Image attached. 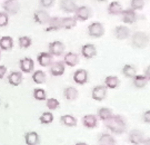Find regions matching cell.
Returning a JSON list of instances; mask_svg holds the SVG:
<instances>
[{
  "label": "cell",
  "instance_id": "484cf974",
  "mask_svg": "<svg viewBox=\"0 0 150 145\" xmlns=\"http://www.w3.org/2000/svg\"><path fill=\"white\" fill-rule=\"evenodd\" d=\"M79 92L74 87H69L66 88L64 91V96L68 100H74L77 98Z\"/></svg>",
  "mask_w": 150,
  "mask_h": 145
},
{
  "label": "cell",
  "instance_id": "83f0119b",
  "mask_svg": "<svg viewBox=\"0 0 150 145\" xmlns=\"http://www.w3.org/2000/svg\"><path fill=\"white\" fill-rule=\"evenodd\" d=\"M100 145H115V141L113 136L108 134H104L99 139Z\"/></svg>",
  "mask_w": 150,
  "mask_h": 145
},
{
  "label": "cell",
  "instance_id": "30bf717a",
  "mask_svg": "<svg viewBox=\"0 0 150 145\" xmlns=\"http://www.w3.org/2000/svg\"><path fill=\"white\" fill-rule=\"evenodd\" d=\"M129 140L132 144L139 145L144 141V134L139 130H132L129 134Z\"/></svg>",
  "mask_w": 150,
  "mask_h": 145
},
{
  "label": "cell",
  "instance_id": "f35d334b",
  "mask_svg": "<svg viewBox=\"0 0 150 145\" xmlns=\"http://www.w3.org/2000/svg\"><path fill=\"white\" fill-rule=\"evenodd\" d=\"M54 0H41V4L43 7L49 8L52 6Z\"/></svg>",
  "mask_w": 150,
  "mask_h": 145
},
{
  "label": "cell",
  "instance_id": "6da1fadb",
  "mask_svg": "<svg viewBox=\"0 0 150 145\" xmlns=\"http://www.w3.org/2000/svg\"><path fill=\"white\" fill-rule=\"evenodd\" d=\"M105 125L111 132L117 134L123 133L126 130V124L120 115H112L105 120Z\"/></svg>",
  "mask_w": 150,
  "mask_h": 145
},
{
  "label": "cell",
  "instance_id": "60d3db41",
  "mask_svg": "<svg viewBox=\"0 0 150 145\" xmlns=\"http://www.w3.org/2000/svg\"><path fill=\"white\" fill-rule=\"evenodd\" d=\"M144 120L146 122L150 123V110L147 111L145 112L144 116Z\"/></svg>",
  "mask_w": 150,
  "mask_h": 145
},
{
  "label": "cell",
  "instance_id": "4fadbf2b",
  "mask_svg": "<svg viewBox=\"0 0 150 145\" xmlns=\"http://www.w3.org/2000/svg\"><path fill=\"white\" fill-rule=\"evenodd\" d=\"M50 18L49 14L45 11H38L34 14L35 21L41 24H44L49 23Z\"/></svg>",
  "mask_w": 150,
  "mask_h": 145
},
{
  "label": "cell",
  "instance_id": "f1b7e54d",
  "mask_svg": "<svg viewBox=\"0 0 150 145\" xmlns=\"http://www.w3.org/2000/svg\"><path fill=\"white\" fill-rule=\"evenodd\" d=\"M62 123L68 127H74L77 125V120L71 115H65L61 116L60 118Z\"/></svg>",
  "mask_w": 150,
  "mask_h": 145
},
{
  "label": "cell",
  "instance_id": "9c48e42d",
  "mask_svg": "<svg viewBox=\"0 0 150 145\" xmlns=\"http://www.w3.org/2000/svg\"><path fill=\"white\" fill-rule=\"evenodd\" d=\"M82 55L86 59H91L96 55L97 51L95 46L93 44H86L81 49Z\"/></svg>",
  "mask_w": 150,
  "mask_h": 145
},
{
  "label": "cell",
  "instance_id": "e575fe53",
  "mask_svg": "<svg viewBox=\"0 0 150 145\" xmlns=\"http://www.w3.org/2000/svg\"><path fill=\"white\" fill-rule=\"evenodd\" d=\"M98 114L100 118L105 121L112 116V112L109 108L103 107L99 110Z\"/></svg>",
  "mask_w": 150,
  "mask_h": 145
},
{
  "label": "cell",
  "instance_id": "4316f807",
  "mask_svg": "<svg viewBox=\"0 0 150 145\" xmlns=\"http://www.w3.org/2000/svg\"><path fill=\"white\" fill-rule=\"evenodd\" d=\"M148 79L146 76L141 75H136L134 77V84L138 88H143L147 84Z\"/></svg>",
  "mask_w": 150,
  "mask_h": 145
},
{
  "label": "cell",
  "instance_id": "5b68a950",
  "mask_svg": "<svg viewBox=\"0 0 150 145\" xmlns=\"http://www.w3.org/2000/svg\"><path fill=\"white\" fill-rule=\"evenodd\" d=\"M20 68L22 72L30 73L35 68V62L31 58L25 57L20 61Z\"/></svg>",
  "mask_w": 150,
  "mask_h": 145
},
{
  "label": "cell",
  "instance_id": "8fae6325",
  "mask_svg": "<svg viewBox=\"0 0 150 145\" xmlns=\"http://www.w3.org/2000/svg\"><path fill=\"white\" fill-rule=\"evenodd\" d=\"M73 79L78 84L81 85L85 84L87 81V72L85 69H78L74 73Z\"/></svg>",
  "mask_w": 150,
  "mask_h": 145
},
{
  "label": "cell",
  "instance_id": "d4e9b609",
  "mask_svg": "<svg viewBox=\"0 0 150 145\" xmlns=\"http://www.w3.org/2000/svg\"><path fill=\"white\" fill-rule=\"evenodd\" d=\"M109 13L111 15H117L123 11L122 5L118 2L114 1L110 3L108 8Z\"/></svg>",
  "mask_w": 150,
  "mask_h": 145
},
{
  "label": "cell",
  "instance_id": "603a6c76",
  "mask_svg": "<svg viewBox=\"0 0 150 145\" xmlns=\"http://www.w3.org/2000/svg\"><path fill=\"white\" fill-rule=\"evenodd\" d=\"M32 78L37 84H42L46 81V75L42 70H38L33 74Z\"/></svg>",
  "mask_w": 150,
  "mask_h": 145
},
{
  "label": "cell",
  "instance_id": "f546056e",
  "mask_svg": "<svg viewBox=\"0 0 150 145\" xmlns=\"http://www.w3.org/2000/svg\"><path fill=\"white\" fill-rule=\"evenodd\" d=\"M105 83L107 87L110 88H115L119 84V79L117 76H107L105 79Z\"/></svg>",
  "mask_w": 150,
  "mask_h": 145
},
{
  "label": "cell",
  "instance_id": "74e56055",
  "mask_svg": "<svg viewBox=\"0 0 150 145\" xmlns=\"http://www.w3.org/2000/svg\"><path fill=\"white\" fill-rule=\"evenodd\" d=\"M8 23V16L6 13L0 12V27H4Z\"/></svg>",
  "mask_w": 150,
  "mask_h": 145
},
{
  "label": "cell",
  "instance_id": "8d00e7d4",
  "mask_svg": "<svg viewBox=\"0 0 150 145\" xmlns=\"http://www.w3.org/2000/svg\"><path fill=\"white\" fill-rule=\"evenodd\" d=\"M144 5V0H132L131 7L134 10L142 9Z\"/></svg>",
  "mask_w": 150,
  "mask_h": 145
},
{
  "label": "cell",
  "instance_id": "4dcf8cb0",
  "mask_svg": "<svg viewBox=\"0 0 150 145\" xmlns=\"http://www.w3.org/2000/svg\"><path fill=\"white\" fill-rule=\"evenodd\" d=\"M39 120L42 124H49L52 123L54 120V116L52 112H43L39 117Z\"/></svg>",
  "mask_w": 150,
  "mask_h": 145
},
{
  "label": "cell",
  "instance_id": "836d02e7",
  "mask_svg": "<svg viewBox=\"0 0 150 145\" xmlns=\"http://www.w3.org/2000/svg\"><path fill=\"white\" fill-rule=\"evenodd\" d=\"M33 96L35 99L38 101H44L46 100V92L43 89H35L33 93Z\"/></svg>",
  "mask_w": 150,
  "mask_h": 145
},
{
  "label": "cell",
  "instance_id": "ffe728a7",
  "mask_svg": "<svg viewBox=\"0 0 150 145\" xmlns=\"http://www.w3.org/2000/svg\"><path fill=\"white\" fill-rule=\"evenodd\" d=\"M13 46V40L10 36H3L0 39V48L4 51L11 50Z\"/></svg>",
  "mask_w": 150,
  "mask_h": 145
},
{
  "label": "cell",
  "instance_id": "44dd1931",
  "mask_svg": "<svg viewBox=\"0 0 150 145\" xmlns=\"http://www.w3.org/2000/svg\"><path fill=\"white\" fill-rule=\"evenodd\" d=\"M65 63L71 67H74L79 63V56L74 53H68L66 54L64 58Z\"/></svg>",
  "mask_w": 150,
  "mask_h": 145
},
{
  "label": "cell",
  "instance_id": "7bdbcfd3",
  "mask_svg": "<svg viewBox=\"0 0 150 145\" xmlns=\"http://www.w3.org/2000/svg\"><path fill=\"white\" fill-rule=\"evenodd\" d=\"M98 1H107V0H98Z\"/></svg>",
  "mask_w": 150,
  "mask_h": 145
},
{
  "label": "cell",
  "instance_id": "5bb4252c",
  "mask_svg": "<svg viewBox=\"0 0 150 145\" xmlns=\"http://www.w3.org/2000/svg\"><path fill=\"white\" fill-rule=\"evenodd\" d=\"M5 10L11 14L17 13L19 9V4L16 0H7L3 4Z\"/></svg>",
  "mask_w": 150,
  "mask_h": 145
},
{
  "label": "cell",
  "instance_id": "cb8c5ba5",
  "mask_svg": "<svg viewBox=\"0 0 150 145\" xmlns=\"http://www.w3.org/2000/svg\"><path fill=\"white\" fill-rule=\"evenodd\" d=\"M77 24L76 19L73 17H65L61 18V28L70 29L74 27Z\"/></svg>",
  "mask_w": 150,
  "mask_h": 145
},
{
  "label": "cell",
  "instance_id": "f6af8a7d",
  "mask_svg": "<svg viewBox=\"0 0 150 145\" xmlns=\"http://www.w3.org/2000/svg\"><path fill=\"white\" fill-rule=\"evenodd\" d=\"M0 104H1V99H0Z\"/></svg>",
  "mask_w": 150,
  "mask_h": 145
},
{
  "label": "cell",
  "instance_id": "ba28073f",
  "mask_svg": "<svg viewBox=\"0 0 150 145\" xmlns=\"http://www.w3.org/2000/svg\"><path fill=\"white\" fill-rule=\"evenodd\" d=\"M51 66V74L53 76H60L64 73L65 66L64 62H56L52 63Z\"/></svg>",
  "mask_w": 150,
  "mask_h": 145
},
{
  "label": "cell",
  "instance_id": "277c9868",
  "mask_svg": "<svg viewBox=\"0 0 150 145\" xmlns=\"http://www.w3.org/2000/svg\"><path fill=\"white\" fill-rule=\"evenodd\" d=\"M49 52L52 55L59 56L63 54L65 49V46L60 41H54L49 44Z\"/></svg>",
  "mask_w": 150,
  "mask_h": 145
},
{
  "label": "cell",
  "instance_id": "7a4b0ae2",
  "mask_svg": "<svg viewBox=\"0 0 150 145\" xmlns=\"http://www.w3.org/2000/svg\"><path fill=\"white\" fill-rule=\"evenodd\" d=\"M132 41L136 47L144 48L147 46L149 43V38L144 33L137 32L132 36Z\"/></svg>",
  "mask_w": 150,
  "mask_h": 145
},
{
  "label": "cell",
  "instance_id": "b9f144b4",
  "mask_svg": "<svg viewBox=\"0 0 150 145\" xmlns=\"http://www.w3.org/2000/svg\"><path fill=\"white\" fill-rule=\"evenodd\" d=\"M75 145H88L85 142H79V143H76Z\"/></svg>",
  "mask_w": 150,
  "mask_h": 145
},
{
  "label": "cell",
  "instance_id": "e0dca14e",
  "mask_svg": "<svg viewBox=\"0 0 150 145\" xmlns=\"http://www.w3.org/2000/svg\"><path fill=\"white\" fill-rule=\"evenodd\" d=\"M60 7L64 11L68 13H72L76 11L77 6L73 0H62Z\"/></svg>",
  "mask_w": 150,
  "mask_h": 145
},
{
  "label": "cell",
  "instance_id": "d590c367",
  "mask_svg": "<svg viewBox=\"0 0 150 145\" xmlns=\"http://www.w3.org/2000/svg\"><path fill=\"white\" fill-rule=\"evenodd\" d=\"M59 102L56 98H50L47 99L46 106L50 110H55L59 105Z\"/></svg>",
  "mask_w": 150,
  "mask_h": 145
},
{
  "label": "cell",
  "instance_id": "8992f818",
  "mask_svg": "<svg viewBox=\"0 0 150 145\" xmlns=\"http://www.w3.org/2000/svg\"><path fill=\"white\" fill-rule=\"evenodd\" d=\"M53 57L50 53L42 52L37 57V60L40 66L47 67L51 66L53 62Z\"/></svg>",
  "mask_w": 150,
  "mask_h": 145
},
{
  "label": "cell",
  "instance_id": "ab89813d",
  "mask_svg": "<svg viewBox=\"0 0 150 145\" xmlns=\"http://www.w3.org/2000/svg\"><path fill=\"white\" fill-rule=\"evenodd\" d=\"M7 71V69L4 65H0V79L4 78Z\"/></svg>",
  "mask_w": 150,
  "mask_h": 145
},
{
  "label": "cell",
  "instance_id": "d6986e66",
  "mask_svg": "<svg viewBox=\"0 0 150 145\" xmlns=\"http://www.w3.org/2000/svg\"><path fill=\"white\" fill-rule=\"evenodd\" d=\"M76 18L81 21L88 20L90 16L89 9L86 6H81L76 10Z\"/></svg>",
  "mask_w": 150,
  "mask_h": 145
},
{
  "label": "cell",
  "instance_id": "1f68e13d",
  "mask_svg": "<svg viewBox=\"0 0 150 145\" xmlns=\"http://www.w3.org/2000/svg\"><path fill=\"white\" fill-rule=\"evenodd\" d=\"M123 73L124 75L129 78L134 77L136 76V69L131 65L126 64L124 66L122 69Z\"/></svg>",
  "mask_w": 150,
  "mask_h": 145
},
{
  "label": "cell",
  "instance_id": "7402d4cb",
  "mask_svg": "<svg viewBox=\"0 0 150 145\" xmlns=\"http://www.w3.org/2000/svg\"><path fill=\"white\" fill-rule=\"evenodd\" d=\"M82 120L84 126L87 128H94L97 124V118L95 115L92 114H88L84 116Z\"/></svg>",
  "mask_w": 150,
  "mask_h": 145
},
{
  "label": "cell",
  "instance_id": "ac0fdd59",
  "mask_svg": "<svg viewBox=\"0 0 150 145\" xmlns=\"http://www.w3.org/2000/svg\"><path fill=\"white\" fill-rule=\"evenodd\" d=\"M25 140L27 145H38L40 141L39 135L35 132H27L25 135Z\"/></svg>",
  "mask_w": 150,
  "mask_h": 145
},
{
  "label": "cell",
  "instance_id": "9a60e30c",
  "mask_svg": "<svg viewBox=\"0 0 150 145\" xmlns=\"http://www.w3.org/2000/svg\"><path fill=\"white\" fill-rule=\"evenodd\" d=\"M121 14L122 15V21L125 23L132 24L136 22L137 16L135 11L132 9L123 10Z\"/></svg>",
  "mask_w": 150,
  "mask_h": 145
},
{
  "label": "cell",
  "instance_id": "d6a6232c",
  "mask_svg": "<svg viewBox=\"0 0 150 145\" xmlns=\"http://www.w3.org/2000/svg\"><path fill=\"white\" fill-rule=\"evenodd\" d=\"M19 44L21 48H28L32 45V40L28 36H23L19 38Z\"/></svg>",
  "mask_w": 150,
  "mask_h": 145
},
{
  "label": "cell",
  "instance_id": "ee69618b",
  "mask_svg": "<svg viewBox=\"0 0 150 145\" xmlns=\"http://www.w3.org/2000/svg\"><path fill=\"white\" fill-rule=\"evenodd\" d=\"M0 56H1V52H0Z\"/></svg>",
  "mask_w": 150,
  "mask_h": 145
},
{
  "label": "cell",
  "instance_id": "3957f363",
  "mask_svg": "<svg viewBox=\"0 0 150 145\" xmlns=\"http://www.w3.org/2000/svg\"><path fill=\"white\" fill-rule=\"evenodd\" d=\"M89 35L95 37H102L105 33V30L103 25L99 22L93 23L88 26Z\"/></svg>",
  "mask_w": 150,
  "mask_h": 145
},
{
  "label": "cell",
  "instance_id": "2e32d148",
  "mask_svg": "<svg viewBox=\"0 0 150 145\" xmlns=\"http://www.w3.org/2000/svg\"><path fill=\"white\" fill-rule=\"evenodd\" d=\"M130 35V30L127 26L119 25L115 30V35L117 38L119 40H125L127 39Z\"/></svg>",
  "mask_w": 150,
  "mask_h": 145
},
{
  "label": "cell",
  "instance_id": "52a82bcc",
  "mask_svg": "<svg viewBox=\"0 0 150 145\" xmlns=\"http://www.w3.org/2000/svg\"><path fill=\"white\" fill-rule=\"evenodd\" d=\"M107 88L103 85H99L95 87L92 91L93 99L98 101L104 99L107 94Z\"/></svg>",
  "mask_w": 150,
  "mask_h": 145
},
{
  "label": "cell",
  "instance_id": "7c38bea8",
  "mask_svg": "<svg viewBox=\"0 0 150 145\" xmlns=\"http://www.w3.org/2000/svg\"><path fill=\"white\" fill-rule=\"evenodd\" d=\"M8 83L14 86H18L22 82L23 74L20 71L12 72L8 76Z\"/></svg>",
  "mask_w": 150,
  "mask_h": 145
}]
</instances>
